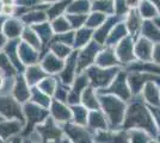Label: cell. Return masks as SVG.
Here are the masks:
<instances>
[{"label": "cell", "mask_w": 160, "mask_h": 143, "mask_svg": "<svg viewBox=\"0 0 160 143\" xmlns=\"http://www.w3.org/2000/svg\"><path fill=\"white\" fill-rule=\"evenodd\" d=\"M11 95L13 97L17 102H19L20 104H24V102H27L29 100V98L31 95V91L29 88V85H28V82L24 76L16 75Z\"/></svg>", "instance_id": "6"}, {"label": "cell", "mask_w": 160, "mask_h": 143, "mask_svg": "<svg viewBox=\"0 0 160 143\" xmlns=\"http://www.w3.org/2000/svg\"><path fill=\"white\" fill-rule=\"evenodd\" d=\"M23 113H24V119L27 118V122H28L27 130L23 131L24 135L28 134L31 130L32 125H35L36 123L42 121L44 118V116L47 115V112L44 110L40 109L37 104H35V102H24V105H23Z\"/></svg>", "instance_id": "3"}, {"label": "cell", "mask_w": 160, "mask_h": 143, "mask_svg": "<svg viewBox=\"0 0 160 143\" xmlns=\"http://www.w3.org/2000/svg\"><path fill=\"white\" fill-rule=\"evenodd\" d=\"M126 128H140V129H146L151 134L155 131L154 123L149 113L147 112L145 106L140 102H134L127 112L126 122H124Z\"/></svg>", "instance_id": "1"}, {"label": "cell", "mask_w": 160, "mask_h": 143, "mask_svg": "<svg viewBox=\"0 0 160 143\" xmlns=\"http://www.w3.org/2000/svg\"><path fill=\"white\" fill-rule=\"evenodd\" d=\"M130 140H132V143H147L148 142V137H147L143 132H140V131L133 132L132 136H130Z\"/></svg>", "instance_id": "23"}, {"label": "cell", "mask_w": 160, "mask_h": 143, "mask_svg": "<svg viewBox=\"0 0 160 143\" xmlns=\"http://www.w3.org/2000/svg\"><path fill=\"white\" fill-rule=\"evenodd\" d=\"M23 129V122L18 119H2L0 122V137L5 141H10L11 138L19 135Z\"/></svg>", "instance_id": "5"}, {"label": "cell", "mask_w": 160, "mask_h": 143, "mask_svg": "<svg viewBox=\"0 0 160 143\" xmlns=\"http://www.w3.org/2000/svg\"><path fill=\"white\" fill-rule=\"evenodd\" d=\"M74 112V118H75V122L78 124H85L86 123V117L87 112L84 107H80V106H74L73 107Z\"/></svg>", "instance_id": "21"}, {"label": "cell", "mask_w": 160, "mask_h": 143, "mask_svg": "<svg viewBox=\"0 0 160 143\" xmlns=\"http://www.w3.org/2000/svg\"><path fill=\"white\" fill-rule=\"evenodd\" d=\"M54 51H55V54H59L60 56H65L66 54H68V49H66V48H61L60 45H58V47L54 48Z\"/></svg>", "instance_id": "24"}, {"label": "cell", "mask_w": 160, "mask_h": 143, "mask_svg": "<svg viewBox=\"0 0 160 143\" xmlns=\"http://www.w3.org/2000/svg\"><path fill=\"white\" fill-rule=\"evenodd\" d=\"M87 85V78L86 75H82V76H79L77 80H75V85H74L73 89L71 92V97H69V102H78L79 99V95H80V89H82L85 86Z\"/></svg>", "instance_id": "14"}, {"label": "cell", "mask_w": 160, "mask_h": 143, "mask_svg": "<svg viewBox=\"0 0 160 143\" xmlns=\"http://www.w3.org/2000/svg\"><path fill=\"white\" fill-rule=\"evenodd\" d=\"M5 79H6V76L0 72V88L2 87V85H4V82H5Z\"/></svg>", "instance_id": "26"}, {"label": "cell", "mask_w": 160, "mask_h": 143, "mask_svg": "<svg viewBox=\"0 0 160 143\" xmlns=\"http://www.w3.org/2000/svg\"><path fill=\"white\" fill-rule=\"evenodd\" d=\"M32 97H31V102H35V104H40V105H43V106H47L49 104V99L46 95V93H43L41 89H38V87H35L32 88Z\"/></svg>", "instance_id": "18"}, {"label": "cell", "mask_w": 160, "mask_h": 143, "mask_svg": "<svg viewBox=\"0 0 160 143\" xmlns=\"http://www.w3.org/2000/svg\"><path fill=\"white\" fill-rule=\"evenodd\" d=\"M37 131H40L41 134L43 135L44 140H55L58 138V136L60 135V131L56 129L55 126H53V123L47 122L46 126H41V128H37Z\"/></svg>", "instance_id": "15"}, {"label": "cell", "mask_w": 160, "mask_h": 143, "mask_svg": "<svg viewBox=\"0 0 160 143\" xmlns=\"http://www.w3.org/2000/svg\"><path fill=\"white\" fill-rule=\"evenodd\" d=\"M90 125L93 128V129H105L107 128V124H105V118L104 116L96 111L92 112L91 116H90Z\"/></svg>", "instance_id": "17"}, {"label": "cell", "mask_w": 160, "mask_h": 143, "mask_svg": "<svg viewBox=\"0 0 160 143\" xmlns=\"http://www.w3.org/2000/svg\"><path fill=\"white\" fill-rule=\"evenodd\" d=\"M44 68L47 69L48 72H50V73H55V72H58V70L61 69V63L59 60L49 56L44 61Z\"/></svg>", "instance_id": "19"}, {"label": "cell", "mask_w": 160, "mask_h": 143, "mask_svg": "<svg viewBox=\"0 0 160 143\" xmlns=\"http://www.w3.org/2000/svg\"><path fill=\"white\" fill-rule=\"evenodd\" d=\"M8 143H24V142H23L18 136H16V137H13V138H11V140L8 141Z\"/></svg>", "instance_id": "25"}, {"label": "cell", "mask_w": 160, "mask_h": 143, "mask_svg": "<svg viewBox=\"0 0 160 143\" xmlns=\"http://www.w3.org/2000/svg\"><path fill=\"white\" fill-rule=\"evenodd\" d=\"M2 119H4V118H2V117L0 116V122H1V121H2Z\"/></svg>", "instance_id": "29"}, {"label": "cell", "mask_w": 160, "mask_h": 143, "mask_svg": "<svg viewBox=\"0 0 160 143\" xmlns=\"http://www.w3.org/2000/svg\"><path fill=\"white\" fill-rule=\"evenodd\" d=\"M0 143H8V142H7V141H5L2 137H0Z\"/></svg>", "instance_id": "28"}, {"label": "cell", "mask_w": 160, "mask_h": 143, "mask_svg": "<svg viewBox=\"0 0 160 143\" xmlns=\"http://www.w3.org/2000/svg\"><path fill=\"white\" fill-rule=\"evenodd\" d=\"M107 92H112V93L121 95L123 99H128L129 98V89H128V87L126 86V82H124V75H118L117 79L112 83V86L110 88H108Z\"/></svg>", "instance_id": "9"}, {"label": "cell", "mask_w": 160, "mask_h": 143, "mask_svg": "<svg viewBox=\"0 0 160 143\" xmlns=\"http://www.w3.org/2000/svg\"><path fill=\"white\" fill-rule=\"evenodd\" d=\"M53 113L55 118H56V121H60V122H66L68 121L69 118H71V112H69V110L65 107L62 104L58 102H54L53 104Z\"/></svg>", "instance_id": "12"}, {"label": "cell", "mask_w": 160, "mask_h": 143, "mask_svg": "<svg viewBox=\"0 0 160 143\" xmlns=\"http://www.w3.org/2000/svg\"><path fill=\"white\" fill-rule=\"evenodd\" d=\"M82 102L85 104V106L88 107V109L97 110L99 107L98 102H97V99H96V95H94V93H93V89H91V88L85 89V93L82 95Z\"/></svg>", "instance_id": "16"}, {"label": "cell", "mask_w": 160, "mask_h": 143, "mask_svg": "<svg viewBox=\"0 0 160 143\" xmlns=\"http://www.w3.org/2000/svg\"><path fill=\"white\" fill-rule=\"evenodd\" d=\"M74 59H75V57L73 56V57L71 59V61L67 63V67H66V69H65V73L62 74L63 82H66V83L71 82L72 78H73V69H72V67L74 66Z\"/></svg>", "instance_id": "22"}, {"label": "cell", "mask_w": 160, "mask_h": 143, "mask_svg": "<svg viewBox=\"0 0 160 143\" xmlns=\"http://www.w3.org/2000/svg\"><path fill=\"white\" fill-rule=\"evenodd\" d=\"M88 75L92 80V83L96 86H107L109 82L111 81L113 75H116V70L110 69V70H99V69H90Z\"/></svg>", "instance_id": "7"}, {"label": "cell", "mask_w": 160, "mask_h": 143, "mask_svg": "<svg viewBox=\"0 0 160 143\" xmlns=\"http://www.w3.org/2000/svg\"><path fill=\"white\" fill-rule=\"evenodd\" d=\"M127 134L124 132H118V134H104L100 132L98 134L97 141L100 143H128Z\"/></svg>", "instance_id": "10"}, {"label": "cell", "mask_w": 160, "mask_h": 143, "mask_svg": "<svg viewBox=\"0 0 160 143\" xmlns=\"http://www.w3.org/2000/svg\"><path fill=\"white\" fill-rule=\"evenodd\" d=\"M40 88L43 93L46 94H53L55 88H56V83L54 79H46L40 85Z\"/></svg>", "instance_id": "20"}, {"label": "cell", "mask_w": 160, "mask_h": 143, "mask_svg": "<svg viewBox=\"0 0 160 143\" xmlns=\"http://www.w3.org/2000/svg\"><path fill=\"white\" fill-rule=\"evenodd\" d=\"M44 76V73L38 67L36 66H31L27 69V73H25V80H27L28 85L31 86V85H35L40 81L41 79Z\"/></svg>", "instance_id": "11"}, {"label": "cell", "mask_w": 160, "mask_h": 143, "mask_svg": "<svg viewBox=\"0 0 160 143\" xmlns=\"http://www.w3.org/2000/svg\"><path fill=\"white\" fill-rule=\"evenodd\" d=\"M145 98L147 102L153 104L154 106H160V98H159V92L155 88L153 83H147L145 87Z\"/></svg>", "instance_id": "13"}, {"label": "cell", "mask_w": 160, "mask_h": 143, "mask_svg": "<svg viewBox=\"0 0 160 143\" xmlns=\"http://www.w3.org/2000/svg\"><path fill=\"white\" fill-rule=\"evenodd\" d=\"M0 116L4 119H18L24 123L23 106L11 94H0Z\"/></svg>", "instance_id": "2"}, {"label": "cell", "mask_w": 160, "mask_h": 143, "mask_svg": "<svg viewBox=\"0 0 160 143\" xmlns=\"http://www.w3.org/2000/svg\"><path fill=\"white\" fill-rule=\"evenodd\" d=\"M66 131L72 137L74 143H91V138L88 136V134L79 126L66 125Z\"/></svg>", "instance_id": "8"}, {"label": "cell", "mask_w": 160, "mask_h": 143, "mask_svg": "<svg viewBox=\"0 0 160 143\" xmlns=\"http://www.w3.org/2000/svg\"><path fill=\"white\" fill-rule=\"evenodd\" d=\"M127 43H128V42H126V44H124V48H126L124 50H126V51H127V47H128ZM123 54H124V53H123ZM129 57H130V54H129V53H126V54L123 55V60H128Z\"/></svg>", "instance_id": "27"}, {"label": "cell", "mask_w": 160, "mask_h": 143, "mask_svg": "<svg viewBox=\"0 0 160 143\" xmlns=\"http://www.w3.org/2000/svg\"><path fill=\"white\" fill-rule=\"evenodd\" d=\"M102 100H104V107L109 121L112 124H118L124 115V105L113 98H102Z\"/></svg>", "instance_id": "4"}]
</instances>
